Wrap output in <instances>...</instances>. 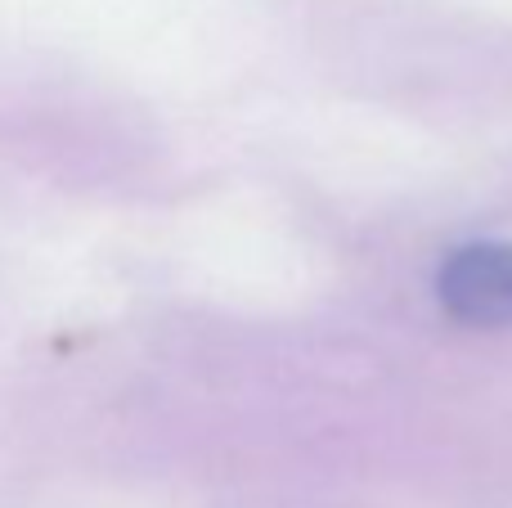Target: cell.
<instances>
[{
    "label": "cell",
    "mask_w": 512,
    "mask_h": 508,
    "mask_svg": "<svg viewBox=\"0 0 512 508\" xmlns=\"http://www.w3.org/2000/svg\"><path fill=\"white\" fill-rule=\"evenodd\" d=\"M436 293L468 329H512V243H468L450 252Z\"/></svg>",
    "instance_id": "obj_1"
}]
</instances>
